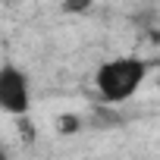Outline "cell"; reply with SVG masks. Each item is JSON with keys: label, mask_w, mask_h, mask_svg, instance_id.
I'll return each instance as SVG.
<instances>
[{"label": "cell", "mask_w": 160, "mask_h": 160, "mask_svg": "<svg viewBox=\"0 0 160 160\" xmlns=\"http://www.w3.org/2000/svg\"><path fill=\"white\" fill-rule=\"evenodd\" d=\"M28 107H32V82H28L25 69L3 63L0 66V110L22 116V113H28Z\"/></svg>", "instance_id": "7a4b0ae2"}, {"label": "cell", "mask_w": 160, "mask_h": 160, "mask_svg": "<svg viewBox=\"0 0 160 160\" xmlns=\"http://www.w3.org/2000/svg\"><path fill=\"white\" fill-rule=\"evenodd\" d=\"M144 75H148V63L141 57H113L98 66L94 88L107 104H122L141 88Z\"/></svg>", "instance_id": "6da1fadb"}]
</instances>
